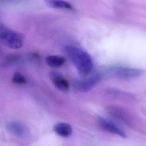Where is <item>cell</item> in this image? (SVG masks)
Listing matches in <instances>:
<instances>
[{"mask_svg": "<svg viewBox=\"0 0 146 146\" xmlns=\"http://www.w3.org/2000/svg\"><path fill=\"white\" fill-rule=\"evenodd\" d=\"M64 51L80 75L85 76L92 71L94 66L93 60L85 51L73 46H66Z\"/></svg>", "mask_w": 146, "mask_h": 146, "instance_id": "6da1fadb", "label": "cell"}, {"mask_svg": "<svg viewBox=\"0 0 146 146\" xmlns=\"http://www.w3.org/2000/svg\"><path fill=\"white\" fill-rule=\"evenodd\" d=\"M0 38L4 45L13 49L21 48L24 41V37L22 34L3 25H1Z\"/></svg>", "mask_w": 146, "mask_h": 146, "instance_id": "7a4b0ae2", "label": "cell"}, {"mask_svg": "<svg viewBox=\"0 0 146 146\" xmlns=\"http://www.w3.org/2000/svg\"><path fill=\"white\" fill-rule=\"evenodd\" d=\"M102 76V74L97 73L85 80L76 81L74 84V88L80 92H88L99 83Z\"/></svg>", "mask_w": 146, "mask_h": 146, "instance_id": "3957f363", "label": "cell"}, {"mask_svg": "<svg viewBox=\"0 0 146 146\" xmlns=\"http://www.w3.org/2000/svg\"><path fill=\"white\" fill-rule=\"evenodd\" d=\"M108 73L119 78L130 79L140 76L143 72L141 70L133 68L115 67L109 70Z\"/></svg>", "mask_w": 146, "mask_h": 146, "instance_id": "277c9868", "label": "cell"}, {"mask_svg": "<svg viewBox=\"0 0 146 146\" xmlns=\"http://www.w3.org/2000/svg\"><path fill=\"white\" fill-rule=\"evenodd\" d=\"M50 77L55 87L59 90L66 92L70 89L69 82L60 73L55 71L51 72Z\"/></svg>", "mask_w": 146, "mask_h": 146, "instance_id": "5b68a950", "label": "cell"}, {"mask_svg": "<svg viewBox=\"0 0 146 146\" xmlns=\"http://www.w3.org/2000/svg\"><path fill=\"white\" fill-rule=\"evenodd\" d=\"M98 122L100 126L104 130L116 134L123 138H126L127 135L125 132L112 122L102 117L99 119Z\"/></svg>", "mask_w": 146, "mask_h": 146, "instance_id": "8992f818", "label": "cell"}, {"mask_svg": "<svg viewBox=\"0 0 146 146\" xmlns=\"http://www.w3.org/2000/svg\"><path fill=\"white\" fill-rule=\"evenodd\" d=\"M7 128L11 132L18 136H24L28 132L26 126L17 121H11L8 123Z\"/></svg>", "mask_w": 146, "mask_h": 146, "instance_id": "52a82bcc", "label": "cell"}, {"mask_svg": "<svg viewBox=\"0 0 146 146\" xmlns=\"http://www.w3.org/2000/svg\"><path fill=\"white\" fill-rule=\"evenodd\" d=\"M53 130L59 135L68 137L71 135L72 128L70 125L65 123H59L54 126Z\"/></svg>", "mask_w": 146, "mask_h": 146, "instance_id": "ba28073f", "label": "cell"}, {"mask_svg": "<svg viewBox=\"0 0 146 146\" xmlns=\"http://www.w3.org/2000/svg\"><path fill=\"white\" fill-rule=\"evenodd\" d=\"M66 62L64 57L57 55H49L46 58V62L48 66L52 68H57L62 66Z\"/></svg>", "mask_w": 146, "mask_h": 146, "instance_id": "9c48e42d", "label": "cell"}, {"mask_svg": "<svg viewBox=\"0 0 146 146\" xmlns=\"http://www.w3.org/2000/svg\"><path fill=\"white\" fill-rule=\"evenodd\" d=\"M46 4L50 7L56 9H66V10H73V7L70 3L59 0H50L48 1Z\"/></svg>", "mask_w": 146, "mask_h": 146, "instance_id": "30bf717a", "label": "cell"}, {"mask_svg": "<svg viewBox=\"0 0 146 146\" xmlns=\"http://www.w3.org/2000/svg\"><path fill=\"white\" fill-rule=\"evenodd\" d=\"M12 82L17 84H25L27 83V80L25 76L20 72H16L12 78Z\"/></svg>", "mask_w": 146, "mask_h": 146, "instance_id": "8fae6325", "label": "cell"}]
</instances>
